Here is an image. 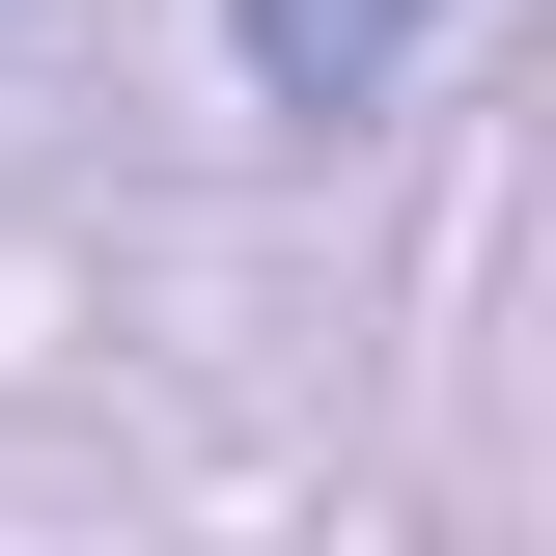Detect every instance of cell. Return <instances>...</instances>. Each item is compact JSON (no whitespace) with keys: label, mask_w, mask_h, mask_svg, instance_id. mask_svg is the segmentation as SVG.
I'll return each instance as SVG.
<instances>
[{"label":"cell","mask_w":556,"mask_h":556,"mask_svg":"<svg viewBox=\"0 0 556 556\" xmlns=\"http://www.w3.org/2000/svg\"><path fill=\"white\" fill-rule=\"evenodd\" d=\"M417 28H445V0H223L251 112H390V84H417Z\"/></svg>","instance_id":"cell-1"}]
</instances>
